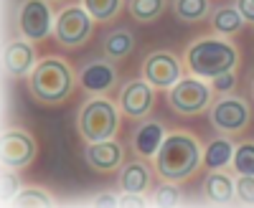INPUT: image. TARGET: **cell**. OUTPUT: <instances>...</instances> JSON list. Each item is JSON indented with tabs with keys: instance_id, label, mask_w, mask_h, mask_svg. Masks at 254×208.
Instances as JSON below:
<instances>
[{
	"instance_id": "cell-31",
	"label": "cell",
	"mask_w": 254,
	"mask_h": 208,
	"mask_svg": "<svg viewBox=\"0 0 254 208\" xmlns=\"http://www.w3.org/2000/svg\"><path fill=\"white\" fill-rule=\"evenodd\" d=\"M120 206H145V198H142V193H122Z\"/></svg>"
},
{
	"instance_id": "cell-25",
	"label": "cell",
	"mask_w": 254,
	"mask_h": 208,
	"mask_svg": "<svg viewBox=\"0 0 254 208\" xmlns=\"http://www.w3.org/2000/svg\"><path fill=\"white\" fill-rule=\"evenodd\" d=\"M13 203L15 206H51L54 201L44 188H26L13 196Z\"/></svg>"
},
{
	"instance_id": "cell-15",
	"label": "cell",
	"mask_w": 254,
	"mask_h": 208,
	"mask_svg": "<svg viewBox=\"0 0 254 208\" xmlns=\"http://www.w3.org/2000/svg\"><path fill=\"white\" fill-rule=\"evenodd\" d=\"M163 140H165L163 122H158V119H145L140 127L135 130V135H132V150H135L142 160H150V157L158 155Z\"/></svg>"
},
{
	"instance_id": "cell-13",
	"label": "cell",
	"mask_w": 254,
	"mask_h": 208,
	"mask_svg": "<svg viewBox=\"0 0 254 208\" xmlns=\"http://www.w3.org/2000/svg\"><path fill=\"white\" fill-rule=\"evenodd\" d=\"M38 64L36 58V44L31 41H10V44L3 49V69L8 76L20 79L33 71V66Z\"/></svg>"
},
{
	"instance_id": "cell-24",
	"label": "cell",
	"mask_w": 254,
	"mask_h": 208,
	"mask_svg": "<svg viewBox=\"0 0 254 208\" xmlns=\"http://www.w3.org/2000/svg\"><path fill=\"white\" fill-rule=\"evenodd\" d=\"M81 5L89 10L94 20L104 23V20L117 18V13L122 10V0H81Z\"/></svg>"
},
{
	"instance_id": "cell-6",
	"label": "cell",
	"mask_w": 254,
	"mask_h": 208,
	"mask_svg": "<svg viewBox=\"0 0 254 208\" xmlns=\"http://www.w3.org/2000/svg\"><path fill=\"white\" fill-rule=\"evenodd\" d=\"M208 122L221 132V135H239L249 127L252 109L242 97L224 94L208 107Z\"/></svg>"
},
{
	"instance_id": "cell-19",
	"label": "cell",
	"mask_w": 254,
	"mask_h": 208,
	"mask_svg": "<svg viewBox=\"0 0 254 208\" xmlns=\"http://www.w3.org/2000/svg\"><path fill=\"white\" fill-rule=\"evenodd\" d=\"M102 49H104V56H107L110 61H122L135 51V36L127 28H115V31H110L107 36H104Z\"/></svg>"
},
{
	"instance_id": "cell-23",
	"label": "cell",
	"mask_w": 254,
	"mask_h": 208,
	"mask_svg": "<svg viewBox=\"0 0 254 208\" xmlns=\"http://www.w3.org/2000/svg\"><path fill=\"white\" fill-rule=\"evenodd\" d=\"M231 168L237 175H254V140H244L237 145L234 157H231Z\"/></svg>"
},
{
	"instance_id": "cell-9",
	"label": "cell",
	"mask_w": 254,
	"mask_h": 208,
	"mask_svg": "<svg viewBox=\"0 0 254 208\" xmlns=\"http://www.w3.org/2000/svg\"><path fill=\"white\" fill-rule=\"evenodd\" d=\"M142 79L155 89H171L183 79V64L171 51H153L142 64Z\"/></svg>"
},
{
	"instance_id": "cell-28",
	"label": "cell",
	"mask_w": 254,
	"mask_h": 208,
	"mask_svg": "<svg viewBox=\"0 0 254 208\" xmlns=\"http://www.w3.org/2000/svg\"><path fill=\"white\" fill-rule=\"evenodd\" d=\"M237 87V79H234V71H226V74H219L211 79V89L216 94H229L231 89Z\"/></svg>"
},
{
	"instance_id": "cell-18",
	"label": "cell",
	"mask_w": 254,
	"mask_h": 208,
	"mask_svg": "<svg viewBox=\"0 0 254 208\" xmlns=\"http://www.w3.org/2000/svg\"><path fill=\"white\" fill-rule=\"evenodd\" d=\"M234 142L229 137H214L206 148H203V168L208 170H224L226 165H231L234 157Z\"/></svg>"
},
{
	"instance_id": "cell-2",
	"label": "cell",
	"mask_w": 254,
	"mask_h": 208,
	"mask_svg": "<svg viewBox=\"0 0 254 208\" xmlns=\"http://www.w3.org/2000/svg\"><path fill=\"white\" fill-rule=\"evenodd\" d=\"M239 49L226 41L224 36H206L196 38L186 51V66L193 76L201 79H214L219 74L234 71L239 66Z\"/></svg>"
},
{
	"instance_id": "cell-7",
	"label": "cell",
	"mask_w": 254,
	"mask_h": 208,
	"mask_svg": "<svg viewBox=\"0 0 254 208\" xmlns=\"http://www.w3.org/2000/svg\"><path fill=\"white\" fill-rule=\"evenodd\" d=\"M168 102L178 114H198L211 107L214 89L201 81V76H183L176 87L168 89Z\"/></svg>"
},
{
	"instance_id": "cell-16",
	"label": "cell",
	"mask_w": 254,
	"mask_h": 208,
	"mask_svg": "<svg viewBox=\"0 0 254 208\" xmlns=\"http://www.w3.org/2000/svg\"><path fill=\"white\" fill-rule=\"evenodd\" d=\"M153 183V173L147 168V162L142 160H132V162H125L120 168L117 175V185L122 188V193H145Z\"/></svg>"
},
{
	"instance_id": "cell-33",
	"label": "cell",
	"mask_w": 254,
	"mask_h": 208,
	"mask_svg": "<svg viewBox=\"0 0 254 208\" xmlns=\"http://www.w3.org/2000/svg\"><path fill=\"white\" fill-rule=\"evenodd\" d=\"M51 3H66V0H51Z\"/></svg>"
},
{
	"instance_id": "cell-27",
	"label": "cell",
	"mask_w": 254,
	"mask_h": 208,
	"mask_svg": "<svg viewBox=\"0 0 254 208\" xmlns=\"http://www.w3.org/2000/svg\"><path fill=\"white\" fill-rule=\"evenodd\" d=\"M237 198L242 203H254V175H239V180H237Z\"/></svg>"
},
{
	"instance_id": "cell-4",
	"label": "cell",
	"mask_w": 254,
	"mask_h": 208,
	"mask_svg": "<svg viewBox=\"0 0 254 208\" xmlns=\"http://www.w3.org/2000/svg\"><path fill=\"white\" fill-rule=\"evenodd\" d=\"M76 124H79V135L87 142L112 140L120 132V104L104 97H94L81 107Z\"/></svg>"
},
{
	"instance_id": "cell-12",
	"label": "cell",
	"mask_w": 254,
	"mask_h": 208,
	"mask_svg": "<svg viewBox=\"0 0 254 208\" xmlns=\"http://www.w3.org/2000/svg\"><path fill=\"white\" fill-rule=\"evenodd\" d=\"M117 84V69L110 58H94L79 71V87L94 97H104Z\"/></svg>"
},
{
	"instance_id": "cell-26",
	"label": "cell",
	"mask_w": 254,
	"mask_h": 208,
	"mask_svg": "<svg viewBox=\"0 0 254 208\" xmlns=\"http://www.w3.org/2000/svg\"><path fill=\"white\" fill-rule=\"evenodd\" d=\"M155 203H158V206H178V203H181V191H178V185L171 183V180H165L163 185H158V191H155Z\"/></svg>"
},
{
	"instance_id": "cell-1",
	"label": "cell",
	"mask_w": 254,
	"mask_h": 208,
	"mask_svg": "<svg viewBox=\"0 0 254 208\" xmlns=\"http://www.w3.org/2000/svg\"><path fill=\"white\" fill-rule=\"evenodd\" d=\"M201 165H203V150L193 135L188 132L165 135L155 155V170L163 180L183 183L188 178H193Z\"/></svg>"
},
{
	"instance_id": "cell-5",
	"label": "cell",
	"mask_w": 254,
	"mask_h": 208,
	"mask_svg": "<svg viewBox=\"0 0 254 208\" xmlns=\"http://www.w3.org/2000/svg\"><path fill=\"white\" fill-rule=\"evenodd\" d=\"M94 31V18L84 5H66L56 15L54 38L66 49H79L92 38Z\"/></svg>"
},
{
	"instance_id": "cell-21",
	"label": "cell",
	"mask_w": 254,
	"mask_h": 208,
	"mask_svg": "<svg viewBox=\"0 0 254 208\" xmlns=\"http://www.w3.org/2000/svg\"><path fill=\"white\" fill-rule=\"evenodd\" d=\"M168 8V0H127V10L140 23H153Z\"/></svg>"
},
{
	"instance_id": "cell-20",
	"label": "cell",
	"mask_w": 254,
	"mask_h": 208,
	"mask_svg": "<svg viewBox=\"0 0 254 208\" xmlns=\"http://www.w3.org/2000/svg\"><path fill=\"white\" fill-rule=\"evenodd\" d=\"M211 26H214L216 36L229 38V36H237L247 26V20L242 18L237 5H221V8H216L214 13H211Z\"/></svg>"
},
{
	"instance_id": "cell-22",
	"label": "cell",
	"mask_w": 254,
	"mask_h": 208,
	"mask_svg": "<svg viewBox=\"0 0 254 208\" xmlns=\"http://www.w3.org/2000/svg\"><path fill=\"white\" fill-rule=\"evenodd\" d=\"M173 10L181 23H198V20H203L208 15L211 3L208 0H176Z\"/></svg>"
},
{
	"instance_id": "cell-17",
	"label": "cell",
	"mask_w": 254,
	"mask_h": 208,
	"mask_svg": "<svg viewBox=\"0 0 254 208\" xmlns=\"http://www.w3.org/2000/svg\"><path fill=\"white\" fill-rule=\"evenodd\" d=\"M203 196L211 203H219V206L231 203L237 198V180L224 170H211L203 180Z\"/></svg>"
},
{
	"instance_id": "cell-10",
	"label": "cell",
	"mask_w": 254,
	"mask_h": 208,
	"mask_svg": "<svg viewBox=\"0 0 254 208\" xmlns=\"http://www.w3.org/2000/svg\"><path fill=\"white\" fill-rule=\"evenodd\" d=\"M120 112L130 119H145L155 107V87L145 79H132L120 89Z\"/></svg>"
},
{
	"instance_id": "cell-32",
	"label": "cell",
	"mask_w": 254,
	"mask_h": 208,
	"mask_svg": "<svg viewBox=\"0 0 254 208\" xmlns=\"http://www.w3.org/2000/svg\"><path fill=\"white\" fill-rule=\"evenodd\" d=\"M97 206H120V196H112V193H99L94 198Z\"/></svg>"
},
{
	"instance_id": "cell-3",
	"label": "cell",
	"mask_w": 254,
	"mask_h": 208,
	"mask_svg": "<svg viewBox=\"0 0 254 208\" xmlns=\"http://www.w3.org/2000/svg\"><path fill=\"white\" fill-rule=\"evenodd\" d=\"M74 81V71L69 69L66 61H61L59 56H44L38 58V64L28 76V89L38 102L61 104L71 97Z\"/></svg>"
},
{
	"instance_id": "cell-30",
	"label": "cell",
	"mask_w": 254,
	"mask_h": 208,
	"mask_svg": "<svg viewBox=\"0 0 254 208\" xmlns=\"http://www.w3.org/2000/svg\"><path fill=\"white\" fill-rule=\"evenodd\" d=\"M18 183L20 180L10 175V168H5V173H3V198L5 201H13V193L10 191H13V185H18Z\"/></svg>"
},
{
	"instance_id": "cell-29",
	"label": "cell",
	"mask_w": 254,
	"mask_h": 208,
	"mask_svg": "<svg viewBox=\"0 0 254 208\" xmlns=\"http://www.w3.org/2000/svg\"><path fill=\"white\" fill-rule=\"evenodd\" d=\"M237 10L247 23H254V0H237Z\"/></svg>"
},
{
	"instance_id": "cell-8",
	"label": "cell",
	"mask_w": 254,
	"mask_h": 208,
	"mask_svg": "<svg viewBox=\"0 0 254 208\" xmlns=\"http://www.w3.org/2000/svg\"><path fill=\"white\" fill-rule=\"evenodd\" d=\"M54 13L46 0H23L18 8V31L31 44H41L54 33Z\"/></svg>"
},
{
	"instance_id": "cell-14",
	"label": "cell",
	"mask_w": 254,
	"mask_h": 208,
	"mask_svg": "<svg viewBox=\"0 0 254 208\" xmlns=\"http://www.w3.org/2000/svg\"><path fill=\"white\" fill-rule=\"evenodd\" d=\"M89 168L99 170V173H115L122 168V145L112 137V140H102V142H89L87 150H84Z\"/></svg>"
},
{
	"instance_id": "cell-34",
	"label": "cell",
	"mask_w": 254,
	"mask_h": 208,
	"mask_svg": "<svg viewBox=\"0 0 254 208\" xmlns=\"http://www.w3.org/2000/svg\"><path fill=\"white\" fill-rule=\"evenodd\" d=\"M252 97H254V79H252Z\"/></svg>"
},
{
	"instance_id": "cell-11",
	"label": "cell",
	"mask_w": 254,
	"mask_h": 208,
	"mask_svg": "<svg viewBox=\"0 0 254 208\" xmlns=\"http://www.w3.org/2000/svg\"><path fill=\"white\" fill-rule=\"evenodd\" d=\"M0 142H3L0 145L3 148V168H10V170L26 168L28 162H33L38 153L36 140L26 130H5Z\"/></svg>"
}]
</instances>
